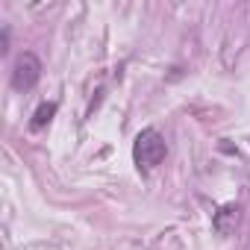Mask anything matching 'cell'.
I'll return each mask as SVG.
<instances>
[{"instance_id": "obj_1", "label": "cell", "mask_w": 250, "mask_h": 250, "mask_svg": "<svg viewBox=\"0 0 250 250\" xmlns=\"http://www.w3.org/2000/svg\"><path fill=\"white\" fill-rule=\"evenodd\" d=\"M165 156H168V145H165V136L159 130L147 127V130H142L136 136V142H133V159H136L139 171H145V174L153 171L156 165L165 162Z\"/></svg>"}, {"instance_id": "obj_2", "label": "cell", "mask_w": 250, "mask_h": 250, "mask_svg": "<svg viewBox=\"0 0 250 250\" xmlns=\"http://www.w3.org/2000/svg\"><path fill=\"white\" fill-rule=\"evenodd\" d=\"M39 80H42V62H39L36 53L24 50L15 59V68H12V88L15 91H30Z\"/></svg>"}, {"instance_id": "obj_3", "label": "cell", "mask_w": 250, "mask_h": 250, "mask_svg": "<svg viewBox=\"0 0 250 250\" xmlns=\"http://www.w3.org/2000/svg\"><path fill=\"white\" fill-rule=\"evenodd\" d=\"M56 109H59L56 100H44V103H39V109L33 112V121H30V130H42V127H47V124L53 121V115H56Z\"/></svg>"}]
</instances>
